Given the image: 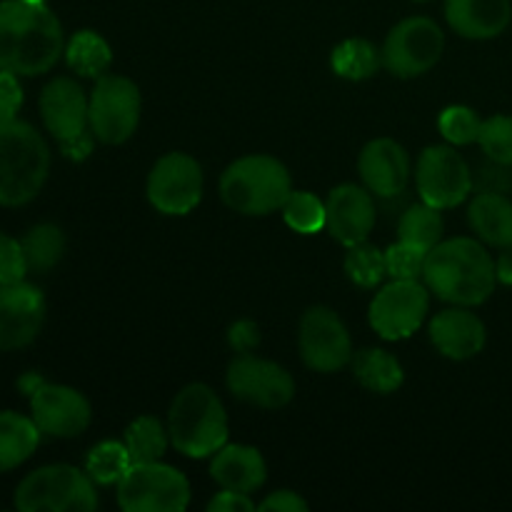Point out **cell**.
Here are the masks:
<instances>
[{
    "label": "cell",
    "mask_w": 512,
    "mask_h": 512,
    "mask_svg": "<svg viewBox=\"0 0 512 512\" xmlns=\"http://www.w3.org/2000/svg\"><path fill=\"white\" fill-rule=\"evenodd\" d=\"M63 55V28L45 3H0V68L15 75H43Z\"/></svg>",
    "instance_id": "obj_1"
},
{
    "label": "cell",
    "mask_w": 512,
    "mask_h": 512,
    "mask_svg": "<svg viewBox=\"0 0 512 512\" xmlns=\"http://www.w3.org/2000/svg\"><path fill=\"white\" fill-rule=\"evenodd\" d=\"M423 278L440 300L470 308L493 295L498 270L493 255L478 240L453 238L430 250Z\"/></svg>",
    "instance_id": "obj_2"
},
{
    "label": "cell",
    "mask_w": 512,
    "mask_h": 512,
    "mask_svg": "<svg viewBox=\"0 0 512 512\" xmlns=\"http://www.w3.org/2000/svg\"><path fill=\"white\" fill-rule=\"evenodd\" d=\"M50 150L43 135L23 120H0V205L20 208L43 190Z\"/></svg>",
    "instance_id": "obj_3"
},
{
    "label": "cell",
    "mask_w": 512,
    "mask_h": 512,
    "mask_svg": "<svg viewBox=\"0 0 512 512\" xmlns=\"http://www.w3.org/2000/svg\"><path fill=\"white\" fill-rule=\"evenodd\" d=\"M168 435L175 450L188 458H208L228 443V415L218 395L193 383L175 395L168 415Z\"/></svg>",
    "instance_id": "obj_4"
},
{
    "label": "cell",
    "mask_w": 512,
    "mask_h": 512,
    "mask_svg": "<svg viewBox=\"0 0 512 512\" xmlns=\"http://www.w3.org/2000/svg\"><path fill=\"white\" fill-rule=\"evenodd\" d=\"M293 193L290 173L270 155H248L230 165L220 178L225 205L243 215H268L283 208Z\"/></svg>",
    "instance_id": "obj_5"
},
{
    "label": "cell",
    "mask_w": 512,
    "mask_h": 512,
    "mask_svg": "<svg viewBox=\"0 0 512 512\" xmlns=\"http://www.w3.org/2000/svg\"><path fill=\"white\" fill-rule=\"evenodd\" d=\"M95 480L73 465L33 470L15 490L20 512H90L98 508Z\"/></svg>",
    "instance_id": "obj_6"
},
{
    "label": "cell",
    "mask_w": 512,
    "mask_h": 512,
    "mask_svg": "<svg viewBox=\"0 0 512 512\" xmlns=\"http://www.w3.org/2000/svg\"><path fill=\"white\" fill-rule=\"evenodd\" d=\"M118 503L128 512H183L190 505V485L160 460L133 463L118 483Z\"/></svg>",
    "instance_id": "obj_7"
},
{
    "label": "cell",
    "mask_w": 512,
    "mask_h": 512,
    "mask_svg": "<svg viewBox=\"0 0 512 512\" xmlns=\"http://www.w3.org/2000/svg\"><path fill=\"white\" fill-rule=\"evenodd\" d=\"M88 123L100 143H125L140 123L138 85L123 75H100L90 93Z\"/></svg>",
    "instance_id": "obj_8"
},
{
    "label": "cell",
    "mask_w": 512,
    "mask_h": 512,
    "mask_svg": "<svg viewBox=\"0 0 512 512\" xmlns=\"http://www.w3.org/2000/svg\"><path fill=\"white\" fill-rule=\"evenodd\" d=\"M443 30L430 18H408L395 25L383 45V65L398 78L428 73L443 55Z\"/></svg>",
    "instance_id": "obj_9"
},
{
    "label": "cell",
    "mask_w": 512,
    "mask_h": 512,
    "mask_svg": "<svg viewBox=\"0 0 512 512\" xmlns=\"http://www.w3.org/2000/svg\"><path fill=\"white\" fill-rule=\"evenodd\" d=\"M473 173L463 155L450 145H430L418 160V193L438 210L455 208L473 190Z\"/></svg>",
    "instance_id": "obj_10"
},
{
    "label": "cell",
    "mask_w": 512,
    "mask_h": 512,
    "mask_svg": "<svg viewBox=\"0 0 512 512\" xmlns=\"http://www.w3.org/2000/svg\"><path fill=\"white\" fill-rule=\"evenodd\" d=\"M430 295L418 280H393L370 303V325L385 340L410 338L423 325Z\"/></svg>",
    "instance_id": "obj_11"
},
{
    "label": "cell",
    "mask_w": 512,
    "mask_h": 512,
    "mask_svg": "<svg viewBox=\"0 0 512 512\" xmlns=\"http://www.w3.org/2000/svg\"><path fill=\"white\" fill-rule=\"evenodd\" d=\"M203 198V170L188 153H168L148 178V200L165 215H185Z\"/></svg>",
    "instance_id": "obj_12"
},
{
    "label": "cell",
    "mask_w": 512,
    "mask_h": 512,
    "mask_svg": "<svg viewBox=\"0 0 512 512\" xmlns=\"http://www.w3.org/2000/svg\"><path fill=\"white\" fill-rule=\"evenodd\" d=\"M225 380L235 398L258 408H283L295 395V380L288 370L250 353H240L230 363Z\"/></svg>",
    "instance_id": "obj_13"
},
{
    "label": "cell",
    "mask_w": 512,
    "mask_h": 512,
    "mask_svg": "<svg viewBox=\"0 0 512 512\" xmlns=\"http://www.w3.org/2000/svg\"><path fill=\"white\" fill-rule=\"evenodd\" d=\"M300 355L305 365L318 373H333L353 360L348 328L330 308H310L300 320Z\"/></svg>",
    "instance_id": "obj_14"
},
{
    "label": "cell",
    "mask_w": 512,
    "mask_h": 512,
    "mask_svg": "<svg viewBox=\"0 0 512 512\" xmlns=\"http://www.w3.org/2000/svg\"><path fill=\"white\" fill-rule=\"evenodd\" d=\"M30 413L40 433L50 438H75L90 425V403L68 385H40L30 395Z\"/></svg>",
    "instance_id": "obj_15"
},
{
    "label": "cell",
    "mask_w": 512,
    "mask_h": 512,
    "mask_svg": "<svg viewBox=\"0 0 512 512\" xmlns=\"http://www.w3.org/2000/svg\"><path fill=\"white\" fill-rule=\"evenodd\" d=\"M45 320V298L35 285H0V350H20L38 338Z\"/></svg>",
    "instance_id": "obj_16"
},
{
    "label": "cell",
    "mask_w": 512,
    "mask_h": 512,
    "mask_svg": "<svg viewBox=\"0 0 512 512\" xmlns=\"http://www.w3.org/2000/svg\"><path fill=\"white\" fill-rule=\"evenodd\" d=\"M325 210H328L325 228H328V233L333 235L338 243H343L345 248L365 243L368 235L373 233V195H370V190L360 188V185H338V188L328 195V200H325Z\"/></svg>",
    "instance_id": "obj_17"
},
{
    "label": "cell",
    "mask_w": 512,
    "mask_h": 512,
    "mask_svg": "<svg viewBox=\"0 0 512 512\" xmlns=\"http://www.w3.org/2000/svg\"><path fill=\"white\" fill-rule=\"evenodd\" d=\"M88 103L83 88L73 78L50 80L40 95V115L58 143L78 138L88 130Z\"/></svg>",
    "instance_id": "obj_18"
},
{
    "label": "cell",
    "mask_w": 512,
    "mask_h": 512,
    "mask_svg": "<svg viewBox=\"0 0 512 512\" xmlns=\"http://www.w3.org/2000/svg\"><path fill=\"white\" fill-rule=\"evenodd\" d=\"M358 170L370 193L378 198H395L408 185L410 160L403 145L390 138H378L363 148Z\"/></svg>",
    "instance_id": "obj_19"
},
{
    "label": "cell",
    "mask_w": 512,
    "mask_h": 512,
    "mask_svg": "<svg viewBox=\"0 0 512 512\" xmlns=\"http://www.w3.org/2000/svg\"><path fill=\"white\" fill-rule=\"evenodd\" d=\"M430 340L445 358L468 360L485 348V325L478 315L460 305L430 320Z\"/></svg>",
    "instance_id": "obj_20"
},
{
    "label": "cell",
    "mask_w": 512,
    "mask_h": 512,
    "mask_svg": "<svg viewBox=\"0 0 512 512\" xmlns=\"http://www.w3.org/2000/svg\"><path fill=\"white\" fill-rule=\"evenodd\" d=\"M450 28L470 40H488L503 33L512 18L510 0H448Z\"/></svg>",
    "instance_id": "obj_21"
},
{
    "label": "cell",
    "mask_w": 512,
    "mask_h": 512,
    "mask_svg": "<svg viewBox=\"0 0 512 512\" xmlns=\"http://www.w3.org/2000/svg\"><path fill=\"white\" fill-rule=\"evenodd\" d=\"M210 475L223 490H238L250 495L258 490L268 478L263 455L250 445H228L225 443L210 463Z\"/></svg>",
    "instance_id": "obj_22"
},
{
    "label": "cell",
    "mask_w": 512,
    "mask_h": 512,
    "mask_svg": "<svg viewBox=\"0 0 512 512\" xmlns=\"http://www.w3.org/2000/svg\"><path fill=\"white\" fill-rule=\"evenodd\" d=\"M468 218L480 240L493 248H512V200L505 193H478Z\"/></svg>",
    "instance_id": "obj_23"
},
{
    "label": "cell",
    "mask_w": 512,
    "mask_h": 512,
    "mask_svg": "<svg viewBox=\"0 0 512 512\" xmlns=\"http://www.w3.org/2000/svg\"><path fill=\"white\" fill-rule=\"evenodd\" d=\"M40 443V430L33 418L3 410L0 413V475L23 465Z\"/></svg>",
    "instance_id": "obj_24"
},
{
    "label": "cell",
    "mask_w": 512,
    "mask_h": 512,
    "mask_svg": "<svg viewBox=\"0 0 512 512\" xmlns=\"http://www.w3.org/2000/svg\"><path fill=\"white\" fill-rule=\"evenodd\" d=\"M353 373L363 388L373 393H393L403 385V365L393 353L380 348H365L353 355Z\"/></svg>",
    "instance_id": "obj_25"
},
{
    "label": "cell",
    "mask_w": 512,
    "mask_h": 512,
    "mask_svg": "<svg viewBox=\"0 0 512 512\" xmlns=\"http://www.w3.org/2000/svg\"><path fill=\"white\" fill-rule=\"evenodd\" d=\"M65 60H68L70 70L83 78H100L105 70L110 68V45L100 38L93 30H80L70 38L68 48H65Z\"/></svg>",
    "instance_id": "obj_26"
},
{
    "label": "cell",
    "mask_w": 512,
    "mask_h": 512,
    "mask_svg": "<svg viewBox=\"0 0 512 512\" xmlns=\"http://www.w3.org/2000/svg\"><path fill=\"white\" fill-rule=\"evenodd\" d=\"M30 273H48L65 253V235L58 225L40 223L30 228L20 240Z\"/></svg>",
    "instance_id": "obj_27"
},
{
    "label": "cell",
    "mask_w": 512,
    "mask_h": 512,
    "mask_svg": "<svg viewBox=\"0 0 512 512\" xmlns=\"http://www.w3.org/2000/svg\"><path fill=\"white\" fill-rule=\"evenodd\" d=\"M330 63H333V70L340 78L368 80L378 73L380 63H383V55L368 40L350 38L333 50Z\"/></svg>",
    "instance_id": "obj_28"
},
{
    "label": "cell",
    "mask_w": 512,
    "mask_h": 512,
    "mask_svg": "<svg viewBox=\"0 0 512 512\" xmlns=\"http://www.w3.org/2000/svg\"><path fill=\"white\" fill-rule=\"evenodd\" d=\"M398 233L403 243H410L415 248L430 253L440 243V238H443V218H440V210L428 203L413 205L400 218Z\"/></svg>",
    "instance_id": "obj_29"
},
{
    "label": "cell",
    "mask_w": 512,
    "mask_h": 512,
    "mask_svg": "<svg viewBox=\"0 0 512 512\" xmlns=\"http://www.w3.org/2000/svg\"><path fill=\"white\" fill-rule=\"evenodd\" d=\"M125 445H128L133 463H155V460L163 458L165 448H168V433H165L158 418L143 415V418L128 425Z\"/></svg>",
    "instance_id": "obj_30"
},
{
    "label": "cell",
    "mask_w": 512,
    "mask_h": 512,
    "mask_svg": "<svg viewBox=\"0 0 512 512\" xmlns=\"http://www.w3.org/2000/svg\"><path fill=\"white\" fill-rule=\"evenodd\" d=\"M130 465H133V460H130L128 445L118 443V440H105V443L95 445L85 460V470L100 485L120 483Z\"/></svg>",
    "instance_id": "obj_31"
},
{
    "label": "cell",
    "mask_w": 512,
    "mask_h": 512,
    "mask_svg": "<svg viewBox=\"0 0 512 512\" xmlns=\"http://www.w3.org/2000/svg\"><path fill=\"white\" fill-rule=\"evenodd\" d=\"M283 218L295 233L313 235L318 230L325 228V218H328V210L325 203L318 195L308 193V190H298V193H290V198L283 205Z\"/></svg>",
    "instance_id": "obj_32"
},
{
    "label": "cell",
    "mask_w": 512,
    "mask_h": 512,
    "mask_svg": "<svg viewBox=\"0 0 512 512\" xmlns=\"http://www.w3.org/2000/svg\"><path fill=\"white\" fill-rule=\"evenodd\" d=\"M345 273L360 288H375L388 275L385 253L368 243L350 245L348 255H345Z\"/></svg>",
    "instance_id": "obj_33"
},
{
    "label": "cell",
    "mask_w": 512,
    "mask_h": 512,
    "mask_svg": "<svg viewBox=\"0 0 512 512\" xmlns=\"http://www.w3.org/2000/svg\"><path fill=\"white\" fill-rule=\"evenodd\" d=\"M440 133L445 135V140H450L453 145H470L480 140V130H483V120L478 118L473 108H465V105H450L440 113Z\"/></svg>",
    "instance_id": "obj_34"
},
{
    "label": "cell",
    "mask_w": 512,
    "mask_h": 512,
    "mask_svg": "<svg viewBox=\"0 0 512 512\" xmlns=\"http://www.w3.org/2000/svg\"><path fill=\"white\" fill-rule=\"evenodd\" d=\"M478 143L490 160L512 168V115H493L483 120Z\"/></svg>",
    "instance_id": "obj_35"
},
{
    "label": "cell",
    "mask_w": 512,
    "mask_h": 512,
    "mask_svg": "<svg viewBox=\"0 0 512 512\" xmlns=\"http://www.w3.org/2000/svg\"><path fill=\"white\" fill-rule=\"evenodd\" d=\"M425 258V250L400 240L385 250V268L393 280H418L425 270Z\"/></svg>",
    "instance_id": "obj_36"
},
{
    "label": "cell",
    "mask_w": 512,
    "mask_h": 512,
    "mask_svg": "<svg viewBox=\"0 0 512 512\" xmlns=\"http://www.w3.org/2000/svg\"><path fill=\"white\" fill-rule=\"evenodd\" d=\"M25 273H28V263H25L20 240L0 233V285L20 283L25 278Z\"/></svg>",
    "instance_id": "obj_37"
},
{
    "label": "cell",
    "mask_w": 512,
    "mask_h": 512,
    "mask_svg": "<svg viewBox=\"0 0 512 512\" xmlns=\"http://www.w3.org/2000/svg\"><path fill=\"white\" fill-rule=\"evenodd\" d=\"M23 105V88L18 75L0 68V120H13Z\"/></svg>",
    "instance_id": "obj_38"
},
{
    "label": "cell",
    "mask_w": 512,
    "mask_h": 512,
    "mask_svg": "<svg viewBox=\"0 0 512 512\" xmlns=\"http://www.w3.org/2000/svg\"><path fill=\"white\" fill-rule=\"evenodd\" d=\"M512 188V175L508 165H500L495 163L483 168L480 173V193H508Z\"/></svg>",
    "instance_id": "obj_39"
},
{
    "label": "cell",
    "mask_w": 512,
    "mask_h": 512,
    "mask_svg": "<svg viewBox=\"0 0 512 512\" xmlns=\"http://www.w3.org/2000/svg\"><path fill=\"white\" fill-rule=\"evenodd\" d=\"M258 510H265V512H305L308 510V503H305L303 498H300L298 493H293V490H278V493L268 495V498L263 500V503L258 505Z\"/></svg>",
    "instance_id": "obj_40"
},
{
    "label": "cell",
    "mask_w": 512,
    "mask_h": 512,
    "mask_svg": "<svg viewBox=\"0 0 512 512\" xmlns=\"http://www.w3.org/2000/svg\"><path fill=\"white\" fill-rule=\"evenodd\" d=\"M210 512H250L255 510V503L245 493L238 490H223L215 495L208 505Z\"/></svg>",
    "instance_id": "obj_41"
},
{
    "label": "cell",
    "mask_w": 512,
    "mask_h": 512,
    "mask_svg": "<svg viewBox=\"0 0 512 512\" xmlns=\"http://www.w3.org/2000/svg\"><path fill=\"white\" fill-rule=\"evenodd\" d=\"M228 340L230 345H233V350H238V353H250V350L260 343L258 325L250 323V320H240V323H235L233 328H230Z\"/></svg>",
    "instance_id": "obj_42"
},
{
    "label": "cell",
    "mask_w": 512,
    "mask_h": 512,
    "mask_svg": "<svg viewBox=\"0 0 512 512\" xmlns=\"http://www.w3.org/2000/svg\"><path fill=\"white\" fill-rule=\"evenodd\" d=\"M93 140H95L93 130H90V133H88V130H85V133L78 135V138L63 140V143H60V148H63L65 158L85 160L90 153H93Z\"/></svg>",
    "instance_id": "obj_43"
},
{
    "label": "cell",
    "mask_w": 512,
    "mask_h": 512,
    "mask_svg": "<svg viewBox=\"0 0 512 512\" xmlns=\"http://www.w3.org/2000/svg\"><path fill=\"white\" fill-rule=\"evenodd\" d=\"M495 270H498V280L505 285H512V248L505 250L503 255L495 263Z\"/></svg>",
    "instance_id": "obj_44"
},
{
    "label": "cell",
    "mask_w": 512,
    "mask_h": 512,
    "mask_svg": "<svg viewBox=\"0 0 512 512\" xmlns=\"http://www.w3.org/2000/svg\"><path fill=\"white\" fill-rule=\"evenodd\" d=\"M43 383H45V380H40L38 375L30 373V375H25V378H20V383H18V385H20V390H23L25 395H33L35 390H38L40 385H43Z\"/></svg>",
    "instance_id": "obj_45"
},
{
    "label": "cell",
    "mask_w": 512,
    "mask_h": 512,
    "mask_svg": "<svg viewBox=\"0 0 512 512\" xmlns=\"http://www.w3.org/2000/svg\"><path fill=\"white\" fill-rule=\"evenodd\" d=\"M33 3H45V0H33Z\"/></svg>",
    "instance_id": "obj_46"
}]
</instances>
